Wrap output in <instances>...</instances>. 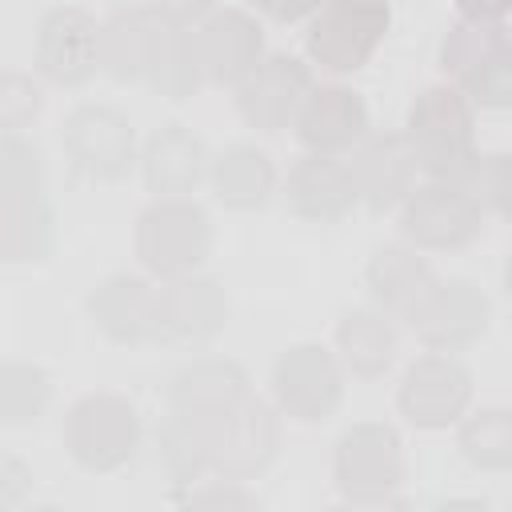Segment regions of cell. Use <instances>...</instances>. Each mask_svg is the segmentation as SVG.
Wrapping results in <instances>:
<instances>
[{
	"instance_id": "6da1fadb",
	"label": "cell",
	"mask_w": 512,
	"mask_h": 512,
	"mask_svg": "<svg viewBox=\"0 0 512 512\" xmlns=\"http://www.w3.org/2000/svg\"><path fill=\"white\" fill-rule=\"evenodd\" d=\"M404 140L428 180H460L476 160V108L444 80L424 84L404 120Z\"/></svg>"
},
{
	"instance_id": "7a4b0ae2",
	"label": "cell",
	"mask_w": 512,
	"mask_h": 512,
	"mask_svg": "<svg viewBox=\"0 0 512 512\" xmlns=\"http://www.w3.org/2000/svg\"><path fill=\"white\" fill-rule=\"evenodd\" d=\"M440 72L472 104L500 112L512 104V44L504 20H456L440 40Z\"/></svg>"
},
{
	"instance_id": "3957f363",
	"label": "cell",
	"mask_w": 512,
	"mask_h": 512,
	"mask_svg": "<svg viewBox=\"0 0 512 512\" xmlns=\"http://www.w3.org/2000/svg\"><path fill=\"white\" fill-rule=\"evenodd\" d=\"M132 248L148 276H188L212 252V220L192 196H156L136 216Z\"/></svg>"
},
{
	"instance_id": "277c9868",
	"label": "cell",
	"mask_w": 512,
	"mask_h": 512,
	"mask_svg": "<svg viewBox=\"0 0 512 512\" xmlns=\"http://www.w3.org/2000/svg\"><path fill=\"white\" fill-rule=\"evenodd\" d=\"M388 28H392L388 0H324L308 16V32H304L308 64H316L328 76H352L376 56Z\"/></svg>"
},
{
	"instance_id": "5b68a950",
	"label": "cell",
	"mask_w": 512,
	"mask_h": 512,
	"mask_svg": "<svg viewBox=\"0 0 512 512\" xmlns=\"http://www.w3.org/2000/svg\"><path fill=\"white\" fill-rule=\"evenodd\" d=\"M140 412L120 392H88L64 416V448L84 472H120L140 448Z\"/></svg>"
},
{
	"instance_id": "8992f818",
	"label": "cell",
	"mask_w": 512,
	"mask_h": 512,
	"mask_svg": "<svg viewBox=\"0 0 512 512\" xmlns=\"http://www.w3.org/2000/svg\"><path fill=\"white\" fill-rule=\"evenodd\" d=\"M332 476L348 504H392L404 484V440L384 420H360L340 432Z\"/></svg>"
},
{
	"instance_id": "52a82bcc",
	"label": "cell",
	"mask_w": 512,
	"mask_h": 512,
	"mask_svg": "<svg viewBox=\"0 0 512 512\" xmlns=\"http://www.w3.org/2000/svg\"><path fill=\"white\" fill-rule=\"evenodd\" d=\"M280 456V412L260 396L208 416V472L224 480H256Z\"/></svg>"
},
{
	"instance_id": "ba28073f",
	"label": "cell",
	"mask_w": 512,
	"mask_h": 512,
	"mask_svg": "<svg viewBox=\"0 0 512 512\" xmlns=\"http://www.w3.org/2000/svg\"><path fill=\"white\" fill-rule=\"evenodd\" d=\"M488 212L468 196L456 180H428L416 184L400 200V232L404 244L420 252H456L484 236Z\"/></svg>"
},
{
	"instance_id": "9c48e42d",
	"label": "cell",
	"mask_w": 512,
	"mask_h": 512,
	"mask_svg": "<svg viewBox=\"0 0 512 512\" xmlns=\"http://www.w3.org/2000/svg\"><path fill=\"white\" fill-rule=\"evenodd\" d=\"M60 148L72 168L96 184H116L136 168V132L112 104H80L60 124Z\"/></svg>"
},
{
	"instance_id": "30bf717a",
	"label": "cell",
	"mask_w": 512,
	"mask_h": 512,
	"mask_svg": "<svg viewBox=\"0 0 512 512\" xmlns=\"http://www.w3.org/2000/svg\"><path fill=\"white\" fill-rule=\"evenodd\" d=\"M272 400L280 416L296 424H320L344 400V364L324 344H292L272 364Z\"/></svg>"
},
{
	"instance_id": "8fae6325",
	"label": "cell",
	"mask_w": 512,
	"mask_h": 512,
	"mask_svg": "<svg viewBox=\"0 0 512 512\" xmlns=\"http://www.w3.org/2000/svg\"><path fill=\"white\" fill-rule=\"evenodd\" d=\"M472 404V372L456 352H424L416 356L396 388V408L412 428L440 432L456 424Z\"/></svg>"
},
{
	"instance_id": "7c38bea8",
	"label": "cell",
	"mask_w": 512,
	"mask_h": 512,
	"mask_svg": "<svg viewBox=\"0 0 512 512\" xmlns=\"http://www.w3.org/2000/svg\"><path fill=\"white\" fill-rule=\"evenodd\" d=\"M312 64L292 52H264V60L236 84V112L248 128L276 136L296 124L304 96L312 92Z\"/></svg>"
},
{
	"instance_id": "4fadbf2b",
	"label": "cell",
	"mask_w": 512,
	"mask_h": 512,
	"mask_svg": "<svg viewBox=\"0 0 512 512\" xmlns=\"http://www.w3.org/2000/svg\"><path fill=\"white\" fill-rule=\"evenodd\" d=\"M228 324V292L212 276H172L156 284V332L152 340L172 348H204Z\"/></svg>"
},
{
	"instance_id": "5bb4252c",
	"label": "cell",
	"mask_w": 512,
	"mask_h": 512,
	"mask_svg": "<svg viewBox=\"0 0 512 512\" xmlns=\"http://www.w3.org/2000/svg\"><path fill=\"white\" fill-rule=\"evenodd\" d=\"M100 68V20L88 8H48L36 24V72L56 88H80Z\"/></svg>"
},
{
	"instance_id": "9a60e30c",
	"label": "cell",
	"mask_w": 512,
	"mask_h": 512,
	"mask_svg": "<svg viewBox=\"0 0 512 512\" xmlns=\"http://www.w3.org/2000/svg\"><path fill=\"white\" fill-rule=\"evenodd\" d=\"M488 324H492L488 292L476 280L452 276V280H436V288L428 292V300L420 304L408 328L432 352H464L488 332Z\"/></svg>"
},
{
	"instance_id": "2e32d148",
	"label": "cell",
	"mask_w": 512,
	"mask_h": 512,
	"mask_svg": "<svg viewBox=\"0 0 512 512\" xmlns=\"http://www.w3.org/2000/svg\"><path fill=\"white\" fill-rule=\"evenodd\" d=\"M204 80L216 88H236L264 60V28L244 8H212L196 24Z\"/></svg>"
},
{
	"instance_id": "e0dca14e",
	"label": "cell",
	"mask_w": 512,
	"mask_h": 512,
	"mask_svg": "<svg viewBox=\"0 0 512 512\" xmlns=\"http://www.w3.org/2000/svg\"><path fill=\"white\" fill-rule=\"evenodd\" d=\"M292 128H296V136L308 152L340 156V152H352L368 136L372 116H368V104L356 88H348V84H312V92L304 96Z\"/></svg>"
},
{
	"instance_id": "ac0fdd59",
	"label": "cell",
	"mask_w": 512,
	"mask_h": 512,
	"mask_svg": "<svg viewBox=\"0 0 512 512\" xmlns=\"http://www.w3.org/2000/svg\"><path fill=\"white\" fill-rule=\"evenodd\" d=\"M348 172H352L360 204H368L372 212L400 208V200L416 188V176H420L404 132H368L352 148Z\"/></svg>"
},
{
	"instance_id": "d6986e66",
	"label": "cell",
	"mask_w": 512,
	"mask_h": 512,
	"mask_svg": "<svg viewBox=\"0 0 512 512\" xmlns=\"http://www.w3.org/2000/svg\"><path fill=\"white\" fill-rule=\"evenodd\" d=\"M284 204L292 216H300L308 224H340L360 204L348 160L328 156V152H304L288 168Z\"/></svg>"
},
{
	"instance_id": "ffe728a7",
	"label": "cell",
	"mask_w": 512,
	"mask_h": 512,
	"mask_svg": "<svg viewBox=\"0 0 512 512\" xmlns=\"http://www.w3.org/2000/svg\"><path fill=\"white\" fill-rule=\"evenodd\" d=\"M436 280L440 276L432 272V264L412 244H384L368 256V268H364V284H368L372 304L384 316L404 320V324H412V316L420 312V304L428 300Z\"/></svg>"
},
{
	"instance_id": "44dd1931",
	"label": "cell",
	"mask_w": 512,
	"mask_h": 512,
	"mask_svg": "<svg viewBox=\"0 0 512 512\" xmlns=\"http://www.w3.org/2000/svg\"><path fill=\"white\" fill-rule=\"evenodd\" d=\"M208 160L212 156L204 140L188 124H160L136 156L144 188L152 196H192L208 176Z\"/></svg>"
},
{
	"instance_id": "7402d4cb",
	"label": "cell",
	"mask_w": 512,
	"mask_h": 512,
	"mask_svg": "<svg viewBox=\"0 0 512 512\" xmlns=\"http://www.w3.org/2000/svg\"><path fill=\"white\" fill-rule=\"evenodd\" d=\"M168 24H172V12L156 4L116 8L108 20H100V68L116 80H144Z\"/></svg>"
},
{
	"instance_id": "603a6c76",
	"label": "cell",
	"mask_w": 512,
	"mask_h": 512,
	"mask_svg": "<svg viewBox=\"0 0 512 512\" xmlns=\"http://www.w3.org/2000/svg\"><path fill=\"white\" fill-rule=\"evenodd\" d=\"M92 324L112 344H144L156 332V284L148 276H104L88 296Z\"/></svg>"
},
{
	"instance_id": "cb8c5ba5",
	"label": "cell",
	"mask_w": 512,
	"mask_h": 512,
	"mask_svg": "<svg viewBox=\"0 0 512 512\" xmlns=\"http://www.w3.org/2000/svg\"><path fill=\"white\" fill-rule=\"evenodd\" d=\"M248 392H252V384H248L244 364H236L228 356H200V360H192V364L172 372L168 408L208 420V416L232 408L236 400H244Z\"/></svg>"
},
{
	"instance_id": "d4e9b609",
	"label": "cell",
	"mask_w": 512,
	"mask_h": 512,
	"mask_svg": "<svg viewBox=\"0 0 512 512\" xmlns=\"http://www.w3.org/2000/svg\"><path fill=\"white\" fill-rule=\"evenodd\" d=\"M400 356V332L396 320L384 316L376 304L368 308H348L336 320V360L360 376V380H380Z\"/></svg>"
},
{
	"instance_id": "484cf974",
	"label": "cell",
	"mask_w": 512,
	"mask_h": 512,
	"mask_svg": "<svg viewBox=\"0 0 512 512\" xmlns=\"http://www.w3.org/2000/svg\"><path fill=\"white\" fill-rule=\"evenodd\" d=\"M208 180H212V192L224 208L256 212L276 192V164L264 148L240 140V144H228L224 152H216L208 160Z\"/></svg>"
},
{
	"instance_id": "4316f807",
	"label": "cell",
	"mask_w": 512,
	"mask_h": 512,
	"mask_svg": "<svg viewBox=\"0 0 512 512\" xmlns=\"http://www.w3.org/2000/svg\"><path fill=\"white\" fill-rule=\"evenodd\" d=\"M144 84L164 96V100H188L196 96L208 80H204V64H200V44H196V24L172 16L164 40L152 52V64L144 72Z\"/></svg>"
},
{
	"instance_id": "83f0119b",
	"label": "cell",
	"mask_w": 512,
	"mask_h": 512,
	"mask_svg": "<svg viewBox=\"0 0 512 512\" xmlns=\"http://www.w3.org/2000/svg\"><path fill=\"white\" fill-rule=\"evenodd\" d=\"M156 464L176 492L196 484L208 472V420L168 408L156 428Z\"/></svg>"
},
{
	"instance_id": "f1b7e54d",
	"label": "cell",
	"mask_w": 512,
	"mask_h": 512,
	"mask_svg": "<svg viewBox=\"0 0 512 512\" xmlns=\"http://www.w3.org/2000/svg\"><path fill=\"white\" fill-rule=\"evenodd\" d=\"M56 244V216L36 200H0V260L8 264H36L48 260Z\"/></svg>"
},
{
	"instance_id": "f546056e",
	"label": "cell",
	"mask_w": 512,
	"mask_h": 512,
	"mask_svg": "<svg viewBox=\"0 0 512 512\" xmlns=\"http://www.w3.org/2000/svg\"><path fill=\"white\" fill-rule=\"evenodd\" d=\"M456 448L476 472H508L512 468V416L508 408H476L456 420Z\"/></svg>"
},
{
	"instance_id": "4dcf8cb0",
	"label": "cell",
	"mask_w": 512,
	"mask_h": 512,
	"mask_svg": "<svg viewBox=\"0 0 512 512\" xmlns=\"http://www.w3.org/2000/svg\"><path fill=\"white\" fill-rule=\"evenodd\" d=\"M52 400V380L40 364L0 360V428H24L44 416Z\"/></svg>"
},
{
	"instance_id": "1f68e13d",
	"label": "cell",
	"mask_w": 512,
	"mask_h": 512,
	"mask_svg": "<svg viewBox=\"0 0 512 512\" xmlns=\"http://www.w3.org/2000/svg\"><path fill=\"white\" fill-rule=\"evenodd\" d=\"M44 192L40 148L24 132H0V200H36Z\"/></svg>"
},
{
	"instance_id": "d6a6232c",
	"label": "cell",
	"mask_w": 512,
	"mask_h": 512,
	"mask_svg": "<svg viewBox=\"0 0 512 512\" xmlns=\"http://www.w3.org/2000/svg\"><path fill=\"white\" fill-rule=\"evenodd\" d=\"M44 112V88L32 72H0V132H24Z\"/></svg>"
},
{
	"instance_id": "836d02e7",
	"label": "cell",
	"mask_w": 512,
	"mask_h": 512,
	"mask_svg": "<svg viewBox=\"0 0 512 512\" xmlns=\"http://www.w3.org/2000/svg\"><path fill=\"white\" fill-rule=\"evenodd\" d=\"M456 184H464L468 196L488 216H504L508 212V156L504 152H476V160L468 164V172Z\"/></svg>"
},
{
	"instance_id": "e575fe53",
	"label": "cell",
	"mask_w": 512,
	"mask_h": 512,
	"mask_svg": "<svg viewBox=\"0 0 512 512\" xmlns=\"http://www.w3.org/2000/svg\"><path fill=\"white\" fill-rule=\"evenodd\" d=\"M176 500L180 504H232V508H256L260 504L252 492H244V480H224V476L204 484V488L188 484L184 492H176Z\"/></svg>"
},
{
	"instance_id": "d590c367",
	"label": "cell",
	"mask_w": 512,
	"mask_h": 512,
	"mask_svg": "<svg viewBox=\"0 0 512 512\" xmlns=\"http://www.w3.org/2000/svg\"><path fill=\"white\" fill-rule=\"evenodd\" d=\"M32 492V468L12 456V452H0V508H20Z\"/></svg>"
},
{
	"instance_id": "8d00e7d4",
	"label": "cell",
	"mask_w": 512,
	"mask_h": 512,
	"mask_svg": "<svg viewBox=\"0 0 512 512\" xmlns=\"http://www.w3.org/2000/svg\"><path fill=\"white\" fill-rule=\"evenodd\" d=\"M256 12H264L268 20H276V24H300V20H308L324 0H248Z\"/></svg>"
},
{
	"instance_id": "74e56055",
	"label": "cell",
	"mask_w": 512,
	"mask_h": 512,
	"mask_svg": "<svg viewBox=\"0 0 512 512\" xmlns=\"http://www.w3.org/2000/svg\"><path fill=\"white\" fill-rule=\"evenodd\" d=\"M512 0H456V12L464 20H504Z\"/></svg>"
},
{
	"instance_id": "f35d334b",
	"label": "cell",
	"mask_w": 512,
	"mask_h": 512,
	"mask_svg": "<svg viewBox=\"0 0 512 512\" xmlns=\"http://www.w3.org/2000/svg\"><path fill=\"white\" fill-rule=\"evenodd\" d=\"M148 4H156V8H164L172 16H180V20H200L204 12L216 8V0H148Z\"/></svg>"
}]
</instances>
